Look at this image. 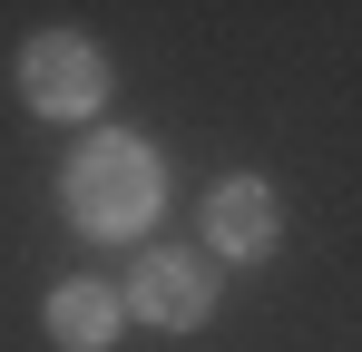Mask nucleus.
I'll use <instances>...</instances> for the list:
<instances>
[{
    "label": "nucleus",
    "mask_w": 362,
    "mask_h": 352,
    "mask_svg": "<svg viewBox=\"0 0 362 352\" xmlns=\"http://www.w3.org/2000/svg\"><path fill=\"white\" fill-rule=\"evenodd\" d=\"M167 206V176H157V147L127 137V127H98L78 157H69V216L88 235H147Z\"/></svg>",
    "instance_id": "f257e3e1"
},
{
    "label": "nucleus",
    "mask_w": 362,
    "mask_h": 352,
    "mask_svg": "<svg viewBox=\"0 0 362 352\" xmlns=\"http://www.w3.org/2000/svg\"><path fill=\"white\" fill-rule=\"evenodd\" d=\"M20 98L40 117H88L108 98V59L88 49V40H69V30H40V40L20 49Z\"/></svg>",
    "instance_id": "f03ea898"
},
{
    "label": "nucleus",
    "mask_w": 362,
    "mask_h": 352,
    "mask_svg": "<svg viewBox=\"0 0 362 352\" xmlns=\"http://www.w3.org/2000/svg\"><path fill=\"white\" fill-rule=\"evenodd\" d=\"M137 323H157V333H196L206 313H216V274H206V254H147L137 274H127V303Z\"/></svg>",
    "instance_id": "7ed1b4c3"
},
{
    "label": "nucleus",
    "mask_w": 362,
    "mask_h": 352,
    "mask_svg": "<svg viewBox=\"0 0 362 352\" xmlns=\"http://www.w3.org/2000/svg\"><path fill=\"white\" fill-rule=\"evenodd\" d=\"M274 235H284V196H274L264 176H226V186L206 196V254L255 264V254H274Z\"/></svg>",
    "instance_id": "20e7f679"
},
{
    "label": "nucleus",
    "mask_w": 362,
    "mask_h": 352,
    "mask_svg": "<svg viewBox=\"0 0 362 352\" xmlns=\"http://www.w3.org/2000/svg\"><path fill=\"white\" fill-rule=\"evenodd\" d=\"M108 333H118V293L108 284H59L49 293V343L59 352H98Z\"/></svg>",
    "instance_id": "39448f33"
}]
</instances>
